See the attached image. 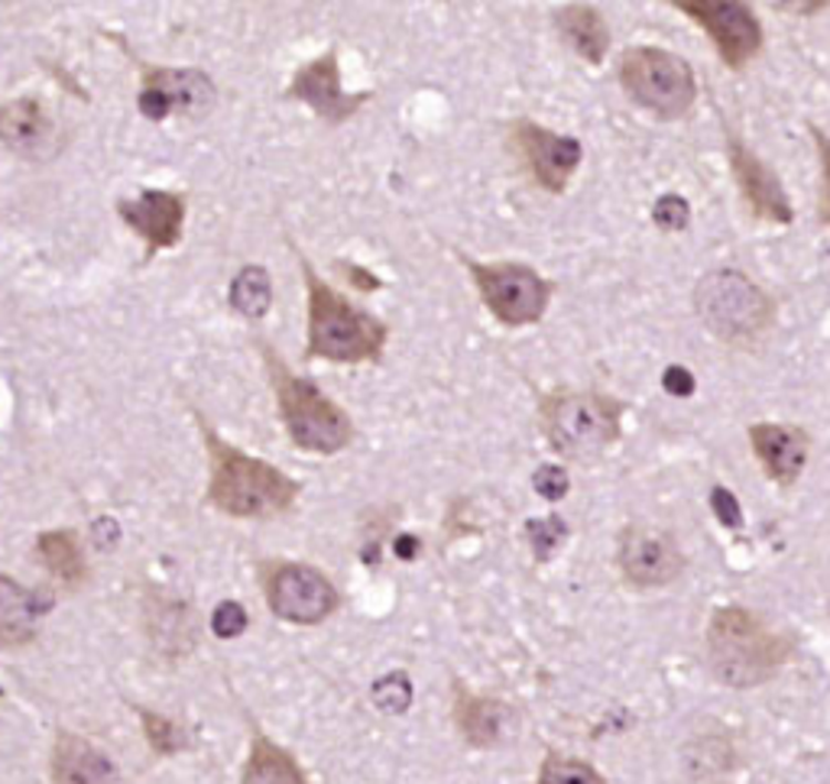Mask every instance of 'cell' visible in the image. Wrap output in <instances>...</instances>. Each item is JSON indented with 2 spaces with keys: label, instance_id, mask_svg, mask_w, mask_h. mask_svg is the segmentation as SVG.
Instances as JSON below:
<instances>
[{
  "label": "cell",
  "instance_id": "obj_3",
  "mask_svg": "<svg viewBox=\"0 0 830 784\" xmlns=\"http://www.w3.org/2000/svg\"><path fill=\"white\" fill-rule=\"evenodd\" d=\"M305 295H308V357L335 363H367L380 360L390 341V328L370 311L347 301L335 286H328L305 256H298Z\"/></svg>",
  "mask_w": 830,
  "mask_h": 784
},
{
  "label": "cell",
  "instance_id": "obj_27",
  "mask_svg": "<svg viewBox=\"0 0 830 784\" xmlns=\"http://www.w3.org/2000/svg\"><path fill=\"white\" fill-rule=\"evenodd\" d=\"M374 703L384 710V713H406L409 703H412V681L402 675V671H392L387 678H380L374 685Z\"/></svg>",
  "mask_w": 830,
  "mask_h": 784
},
{
  "label": "cell",
  "instance_id": "obj_34",
  "mask_svg": "<svg viewBox=\"0 0 830 784\" xmlns=\"http://www.w3.org/2000/svg\"><path fill=\"white\" fill-rule=\"evenodd\" d=\"M808 130H811V137H815L818 156H821V176H824V192H821V221L830 227V137L821 130V127H815V124H808Z\"/></svg>",
  "mask_w": 830,
  "mask_h": 784
},
{
  "label": "cell",
  "instance_id": "obj_1",
  "mask_svg": "<svg viewBox=\"0 0 830 784\" xmlns=\"http://www.w3.org/2000/svg\"><path fill=\"white\" fill-rule=\"evenodd\" d=\"M201 438L211 460V480H208V502L228 516L238 519H270L286 509H293L298 484L280 467L250 457L246 451L228 444L201 415Z\"/></svg>",
  "mask_w": 830,
  "mask_h": 784
},
{
  "label": "cell",
  "instance_id": "obj_12",
  "mask_svg": "<svg viewBox=\"0 0 830 784\" xmlns=\"http://www.w3.org/2000/svg\"><path fill=\"white\" fill-rule=\"evenodd\" d=\"M620 571L633 587H669L682 578L684 551L672 532L652 526H630L620 536Z\"/></svg>",
  "mask_w": 830,
  "mask_h": 784
},
{
  "label": "cell",
  "instance_id": "obj_15",
  "mask_svg": "<svg viewBox=\"0 0 830 784\" xmlns=\"http://www.w3.org/2000/svg\"><path fill=\"white\" fill-rule=\"evenodd\" d=\"M117 214L130 231H137L147 241V256L156 250H172L182 241V221H186V198L172 192H140L134 201H117Z\"/></svg>",
  "mask_w": 830,
  "mask_h": 784
},
{
  "label": "cell",
  "instance_id": "obj_17",
  "mask_svg": "<svg viewBox=\"0 0 830 784\" xmlns=\"http://www.w3.org/2000/svg\"><path fill=\"white\" fill-rule=\"evenodd\" d=\"M52 784H127L120 769L85 735L62 733L52 742Z\"/></svg>",
  "mask_w": 830,
  "mask_h": 784
},
{
  "label": "cell",
  "instance_id": "obj_21",
  "mask_svg": "<svg viewBox=\"0 0 830 784\" xmlns=\"http://www.w3.org/2000/svg\"><path fill=\"white\" fill-rule=\"evenodd\" d=\"M241 784H308L305 772L298 769L293 755L276 745L270 735L256 733L250 742V755H246L244 778Z\"/></svg>",
  "mask_w": 830,
  "mask_h": 784
},
{
  "label": "cell",
  "instance_id": "obj_2",
  "mask_svg": "<svg viewBox=\"0 0 830 784\" xmlns=\"http://www.w3.org/2000/svg\"><path fill=\"white\" fill-rule=\"evenodd\" d=\"M795 642L746 606H721L707 626V658L717 681L746 690L773 681L791 658Z\"/></svg>",
  "mask_w": 830,
  "mask_h": 784
},
{
  "label": "cell",
  "instance_id": "obj_5",
  "mask_svg": "<svg viewBox=\"0 0 830 784\" xmlns=\"http://www.w3.org/2000/svg\"><path fill=\"white\" fill-rule=\"evenodd\" d=\"M263 357H266L270 383L276 392L280 419L295 447L328 457L354 442V422L332 395H325L315 383L295 377L270 347L263 350Z\"/></svg>",
  "mask_w": 830,
  "mask_h": 784
},
{
  "label": "cell",
  "instance_id": "obj_9",
  "mask_svg": "<svg viewBox=\"0 0 830 784\" xmlns=\"http://www.w3.org/2000/svg\"><path fill=\"white\" fill-rule=\"evenodd\" d=\"M260 581L273 616L295 626H318L342 603V593L335 590V584L312 564L266 561L260 568Z\"/></svg>",
  "mask_w": 830,
  "mask_h": 784
},
{
  "label": "cell",
  "instance_id": "obj_22",
  "mask_svg": "<svg viewBox=\"0 0 830 784\" xmlns=\"http://www.w3.org/2000/svg\"><path fill=\"white\" fill-rule=\"evenodd\" d=\"M144 88L166 95L172 110L196 114L211 104V82L201 72H176V68H147Z\"/></svg>",
  "mask_w": 830,
  "mask_h": 784
},
{
  "label": "cell",
  "instance_id": "obj_30",
  "mask_svg": "<svg viewBox=\"0 0 830 784\" xmlns=\"http://www.w3.org/2000/svg\"><path fill=\"white\" fill-rule=\"evenodd\" d=\"M533 487H536V492L542 499L558 502V499L568 496L571 480H568V470H565V467H558V464H542L536 470V477H533Z\"/></svg>",
  "mask_w": 830,
  "mask_h": 784
},
{
  "label": "cell",
  "instance_id": "obj_24",
  "mask_svg": "<svg viewBox=\"0 0 830 784\" xmlns=\"http://www.w3.org/2000/svg\"><path fill=\"white\" fill-rule=\"evenodd\" d=\"M36 551L62 584L78 587L85 581L88 568H85V554H82V544L75 539V532H69V529L43 532L36 541Z\"/></svg>",
  "mask_w": 830,
  "mask_h": 784
},
{
  "label": "cell",
  "instance_id": "obj_32",
  "mask_svg": "<svg viewBox=\"0 0 830 784\" xmlns=\"http://www.w3.org/2000/svg\"><path fill=\"white\" fill-rule=\"evenodd\" d=\"M211 629L218 638H238L246 629V610L234 600H224L211 616Z\"/></svg>",
  "mask_w": 830,
  "mask_h": 784
},
{
  "label": "cell",
  "instance_id": "obj_7",
  "mask_svg": "<svg viewBox=\"0 0 830 784\" xmlns=\"http://www.w3.org/2000/svg\"><path fill=\"white\" fill-rule=\"evenodd\" d=\"M620 85L639 107L659 120H679L697 98L694 68L682 55L659 46H633L620 59Z\"/></svg>",
  "mask_w": 830,
  "mask_h": 784
},
{
  "label": "cell",
  "instance_id": "obj_14",
  "mask_svg": "<svg viewBox=\"0 0 830 784\" xmlns=\"http://www.w3.org/2000/svg\"><path fill=\"white\" fill-rule=\"evenodd\" d=\"M290 95L305 100L322 120H332V124H342L347 117H354L370 100V92L347 95L342 88L338 52H325V55L305 62L290 82Z\"/></svg>",
  "mask_w": 830,
  "mask_h": 784
},
{
  "label": "cell",
  "instance_id": "obj_10",
  "mask_svg": "<svg viewBox=\"0 0 830 784\" xmlns=\"http://www.w3.org/2000/svg\"><path fill=\"white\" fill-rule=\"evenodd\" d=\"M675 7L687 13L717 46L727 68H746L763 50V23L749 3L736 0H675Z\"/></svg>",
  "mask_w": 830,
  "mask_h": 784
},
{
  "label": "cell",
  "instance_id": "obj_6",
  "mask_svg": "<svg viewBox=\"0 0 830 784\" xmlns=\"http://www.w3.org/2000/svg\"><path fill=\"white\" fill-rule=\"evenodd\" d=\"M694 311L714 338L733 347L756 343L776 318L773 298L739 269L707 273L694 289Z\"/></svg>",
  "mask_w": 830,
  "mask_h": 784
},
{
  "label": "cell",
  "instance_id": "obj_20",
  "mask_svg": "<svg viewBox=\"0 0 830 784\" xmlns=\"http://www.w3.org/2000/svg\"><path fill=\"white\" fill-rule=\"evenodd\" d=\"M40 603L13 578L0 574V645H27L40 633Z\"/></svg>",
  "mask_w": 830,
  "mask_h": 784
},
{
  "label": "cell",
  "instance_id": "obj_37",
  "mask_svg": "<svg viewBox=\"0 0 830 784\" xmlns=\"http://www.w3.org/2000/svg\"><path fill=\"white\" fill-rule=\"evenodd\" d=\"M416 548H419V541L416 539L396 541V554H399V558H412V554H416Z\"/></svg>",
  "mask_w": 830,
  "mask_h": 784
},
{
  "label": "cell",
  "instance_id": "obj_35",
  "mask_svg": "<svg viewBox=\"0 0 830 784\" xmlns=\"http://www.w3.org/2000/svg\"><path fill=\"white\" fill-rule=\"evenodd\" d=\"M662 386H665V392H672V395H691L694 392V377L684 367H669L665 377H662Z\"/></svg>",
  "mask_w": 830,
  "mask_h": 784
},
{
  "label": "cell",
  "instance_id": "obj_33",
  "mask_svg": "<svg viewBox=\"0 0 830 784\" xmlns=\"http://www.w3.org/2000/svg\"><path fill=\"white\" fill-rule=\"evenodd\" d=\"M711 509H714V516L721 519L724 529H743L739 499H736L727 487H714V490H711Z\"/></svg>",
  "mask_w": 830,
  "mask_h": 784
},
{
  "label": "cell",
  "instance_id": "obj_36",
  "mask_svg": "<svg viewBox=\"0 0 830 784\" xmlns=\"http://www.w3.org/2000/svg\"><path fill=\"white\" fill-rule=\"evenodd\" d=\"M344 269H347V279L360 289V293H377V289H384V279H377L370 269H364V266H354V263H342Z\"/></svg>",
  "mask_w": 830,
  "mask_h": 784
},
{
  "label": "cell",
  "instance_id": "obj_18",
  "mask_svg": "<svg viewBox=\"0 0 830 784\" xmlns=\"http://www.w3.org/2000/svg\"><path fill=\"white\" fill-rule=\"evenodd\" d=\"M451 717L458 723L461 735L474 745V749H490L503 739L506 720H509V707L496 697H481L471 693L464 685H454V707Z\"/></svg>",
  "mask_w": 830,
  "mask_h": 784
},
{
  "label": "cell",
  "instance_id": "obj_25",
  "mask_svg": "<svg viewBox=\"0 0 830 784\" xmlns=\"http://www.w3.org/2000/svg\"><path fill=\"white\" fill-rule=\"evenodd\" d=\"M231 305L244 318H263L273 305V283L263 266H244L231 283Z\"/></svg>",
  "mask_w": 830,
  "mask_h": 784
},
{
  "label": "cell",
  "instance_id": "obj_31",
  "mask_svg": "<svg viewBox=\"0 0 830 784\" xmlns=\"http://www.w3.org/2000/svg\"><path fill=\"white\" fill-rule=\"evenodd\" d=\"M652 221L665 231H682L691 221V208L682 195H662L652 208Z\"/></svg>",
  "mask_w": 830,
  "mask_h": 784
},
{
  "label": "cell",
  "instance_id": "obj_28",
  "mask_svg": "<svg viewBox=\"0 0 830 784\" xmlns=\"http://www.w3.org/2000/svg\"><path fill=\"white\" fill-rule=\"evenodd\" d=\"M526 536H529L533 554H536L538 561H548L558 551V544L565 541L568 529H565V522L558 516H545V519H533L526 526Z\"/></svg>",
  "mask_w": 830,
  "mask_h": 784
},
{
  "label": "cell",
  "instance_id": "obj_23",
  "mask_svg": "<svg viewBox=\"0 0 830 784\" xmlns=\"http://www.w3.org/2000/svg\"><path fill=\"white\" fill-rule=\"evenodd\" d=\"M50 137V117L40 100L20 98L0 107V144L13 149H30Z\"/></svg>",
  "mask_w": 830,
  "mask_h": 784
},
{
  "label": "cell",
  "instance_id": "obj_4",
  "mask_svg": "<svg viewBox=\"0 0 830 784\" xmlns=\"http://www.w3.org/2000/svg\"><path fill=\"white\" fill-rule=\"evenodd\" d=\"M538 422L542 435L558 454L571 460H590L620 442L623 402L593 390L548 392L542 395Z\"/></svg>",
  "mask_w": 830,
  "mask_h": 784
},
{
  "label": "cell",
  "instance_id": "obj_29",
  "mask_svg": "<svg viewBox=\"0 0 830 784\" xmlns=\"http://www.w3.org/2000/svg\"><path fill=\"white\" fill-rule=\"evenodd\" d=\"M144 730H147V739H149V745H153V752H159V755H176V752L186 745V735H182V730H179L172 720L159 717V713H149V710H144Z\"/></svg>",
  "mask_w": 830,
  "mask_h": 784
},
{
  "label": "cell",
  "instance_id": "obj_16",
  "mask_svg": "<svg viewBox=\"0 0 830 784\" xmlns=\"http://www.w3.org/2000/svg\"><path fill=\"white\" fill-rule=\"evenodd\" d=\"M749 444L766 477L779 487H791L801 477L811 454V435L801 425L756 422L749 425Z\"/></svg>",
  "mask_w": 830,
  "mask_h": 784
},
{
  "label": "cell",
  "instance_id": "obj_26",
  "mask_svg": "<svg viewBox=\"0 0 830 784\" xmlns=\"http://www.w3.org/2000/svg\"><path fill=\"white\" fill-rule=\"evenodd\" d=\"M538 784H607L603 775L587 765L581 759H568V755H545L542 769H538Z\"/></svg>",
  "mask_w": 830,
  "mask_h": 784
},
{
  "label": "cell",
  "instance_id": "obj_13",
  "mask_svg": "<svg viewBox=\"0 0 830 784\" xmlns=\"http://www.w3.org/2000/svg\"><path fill=\"white\" fill-rule=\"evenodd\" d=\"M727 156H731V169L733 179H736V189L746 201L749 214L756 221H769V224H791L795 221V211H791V201L781 189L779 176L746 147L733 130H727Z\"/></svg>",
  "mask_w": 830,
  "mask_h": 784
},
{
  "label": "cell",
  "instance_id": "obj_8",
  "mask_svg": "<svg viewBox=\"0 0 830 784\" xmlns=\"http://www.w3.org/2000/svg\"><path fill=\"white\" fill-rule=\"evenodd\" d=\"M467 273L477 293L490 308V315L506 328H526L542 321L548 301L555 295V283L545 279L536 266L526 263H474L467 259Z\"/></svg>",
  "mask_w": 830,
  "mask_h": 784
},
{
  "label": "cell",
  "instance_id": "obj_19",
  "mask_svg": "<svg viewBox=\"0 0 830 784\" xmlns=\"http://www.w3.org/2000/svg\"><path fill=\"white\" fill-rule=\"evenodd\" d=\"M558 33L568 40V46L578 52L590 65H603L607 50H610V27L603 13L590 3H565L555 10Z\"/></svg>",
  "mask_w": 830,
  "mask_h": 784
},
{
  "label": "cell",
  "instance_id": "obj_11",
  "mask_svg": "<svg viewBox=\"0 0 830 784\" xmlns=\"http://www.w3.org/2000/svg\"><path fill=\"white\" fill-rule=\"evenodd\" d=\"M513 147L523 156L533 179L551 195H561L568 189V182L575 179V172L585 159L581 140L555 134L548 127H538L533 120L513 124Z\"/></svg>",
  "mask_w": 830,
  "mask_h": 784
}]
</instances>
